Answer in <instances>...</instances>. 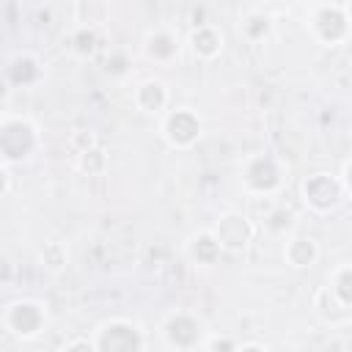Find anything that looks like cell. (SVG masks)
<instances>
[{"mask_svg": "<svg viewBox=\"0 0 352 352\" xmlns=\"http://www.w3.org/2000/svg\"><path fill=\"white\" fill-rule=\"evenodd\" d=\"M36 146H38V129H36V124L30 118H25V116L3 118V126H0V148H3L6 168L11 162L28 160Z\"/></svg>", "mask_w": 352, "mask_h": 352, "instance_id": "1", "label": "cell"}, {"mask_svg": "<svg viewBox=\"0 0 352 352\" xmlns=\"http://www.w3.org/2000/svg\"><path fill=\"white\" fill-rule=\"evenodd\" d=\"M308 30L311 36L324 44V47H336L341 41L349 38L352 33V16L346 11V6H316L311 19H308Z\"/></svg>", "mask_w": 352, "mask_h": 352, "instance_id": "2", "label": "cell"}, {"mask_svg": "<svg viewBox=\"0 0 352 352\" xmlns=\"http://www.w3.org/2000/svg\"><path fill=\"white\" fill-rule=\"evenodd\" d=\"M242 184L253 195H275L283 184V162L272 154H253L242 165Z\"/></svg>", "mask_w": 352, "mask_h": 352, "instance_id": "3", "label": "cell"}, {"mask_svg": "<svg viewBox=\"0 0 352 352\" xmlns=\"http://www.w3.org/2000/svg\"><path fill=\"white\" fill-rule=\"evenodd\" d=\"M96 352H146L143 330L129 319H110L94 333Z\"/></svg>", "mask_w": 352, "mask_h": 352, "instance_id": "4", "label": "cell"}, {"mask_svg": "<svg viewBox=\"0 0 352 352\" xmlns=\"http://www.w3.org/2000/svg\"><path fill=\"white\" fill-rule=\"evenodd\" d=\"M162 341L170 352H195L204 344V324L190 311H176L162 324Z\"/></svg>", "mask_w": 352, "mask_h": 352, "instance_id": "5", "label": "cell"}, {"mask_svg": "<svg viewBox=\"0 0 352 352\" xmlns=\"http://www.w3.org/2000/svg\"><path fill=\"white\" fill-rule=\"evenodd\" d=\"M209 231L214 234V239H217V245H220L223 253H242L253 242V236H256L253 220L248 214H242V212H226V214H220Z\"/></svg>", "mask_w": 352, "mask_h": 352, "instance_id": "6", "label": "cell"}, {"mask_svg": "<svg viewBox=\"0 0 352 352\" xmlns=\"http://www.w3.org/2000/svg\"><path fill=\"white\" fill-rule=\"evenodd\" d=\"M3 324L16 338H36L47 327V311L36 300H14L6 305Z\"/></svg>", "mask_w": 352, "mask_h": 352, "instance_id": "7", "label": "cell"}, {"mask_svg": "<svg viewBox=\"0 0 352 352\" xmlns=\"http://www.w3.org/2000/svg\"><path fill=\"white\" fill-rule=\"evenodd\" d=\"M162 138L173 148H190L201 138V118L190 107H173L162 116Z\"/></svg>", "mask_w": 352, "mask_h": 352, "instance_id": "8", "label": "cell"}, {"mask_svg": "<svg viewBox=\"0 0 352 352\" xmlns=\"http://www.w3.org/2000/svg\"><path fill=\"white\" fill-rule=\"evenodd\" d=\"M300 192H302V201L314 212H330L346 195L344 184H341V176H333V173H311L302 182Z\"/></svg>", "mask_w": 352, "mask_h": 352, "instance_id": "9", "label": "cell"}, {"mask_svg": "<svg viewBox=\"0 0 352 352\" xmlns=\"http://www.w3.org/2000/svg\"><path fill=\"white\" fill-rule=\"evenodd\" d=\"M132 102H135V107H138L140 113L160 116V113L168 107L170 96H168V88H165L162 80H143V82L135 88Z\"/></svg>", "mask_w": 352, "mask_h": 352, "instance_id": "10", "label": "cell"}, {"mask_svg": "<svg viewBox=\"0 0 352 352\" xmlns=\"http://www.w3.org/2000/svg\"><path fill=\"white\" fill-rule=\"evenodd\" d=\"M283 258L286 264H292L294 270H305V267H314L316 258H319V245L314 236H305V234H292L283 245Z\"/></svg>", "mask_w": 352, "mask_h": 352, "instance_id": "11", "label": "cell"}, {"mask_svg": "<svg viewBox=\"0 0 352 352\" xmlns=\"http://www.w3.org/2000/svg\"><path fill=\"white\" fill-rule=\"evenodd\" d=\"M314 308H316V314L327 322V324H346L349 319H352V308L346 305V302H341L333 292H330V286H322V289H316V294H314Z\"/></svg>", "mask_w": 352, "mask_h": 352, "instance_id": "12", "label": "cell"}, {"mask_svg": "<svg viewBox=\"0 0 352 352\" xmlns=\"http://www.w3.org/2000/svg\"><path fill=\"white\" fill-rule=\"evenodd\" d=\"M190 50L198 58L209 60V58H214V55L223 52V33L212 22L209 25H201V28H192L190 30Z\"/></svg>", "mask_w": 352, "mask_h": 352, "instance_id": "13", "label": "cell"}, {"mask_svg": "<svg viewBox=\"0 0 352 352\" xmlns=\"http://www.w3.org/2000/svg\"><path fill=\"white\" fill-rule=\"evenodd\" d=\"M143 50H146V55H148L151 60H170V58L179 52V38H176L170 30L157 28V30H151V33L146 36Z\"/></svg>", "mask_w": 352, "mask_h": 352, "instance_id": "14", "label": "cell"}, {"mask_svg": "<svg viewBox=\"0 0 352 352\" xmlns=\"http://www.w3.org/2000/svg\"><path fill=\"white\" fill-rule=\"evenodd\" d=\"M220 253L223 250H220V245H217V239H214L212 231H198L187 242V256L195 264H214L220 258Z\"/></svg>", "mask_w": 352, "mask_h": 352, "instance_id": "15", "label": "cell"}, {"mask_svg": "<svg viewBox=\"0 0 352 352\" xmlns=\"http://www.w3.org/2000/svg\"><path fill=\"white\" fill-rule=\"evenodd\" d=\"M327 286H330V292H333L341 302H346V305L352 308V264L336 267L333 275L327 278Z\"/></svg>", "mask_w": 352, "mask_h": 352, "instance_id": "16", "label": "cell"}, {"mask_svg": "<svg viewBox=\"0 0 352 352\" xmlns=\"http://www.w3.org/2000/svg\"><path fill=\"white\" fill-rule=\"evenodd\" d=\"M38 74H41L38 60L30 58V55H19V58L8 66V77H11L16 85H30V82L38 80Z\"/></svg>", "mask_w": 352, "mask_h": 352, "instance_id": "17", "label": "cell"}, {"mask_svg": "<svg viewBox=\"0 0 352 352\" xmlns=\"http://www.w3.org/2000/svg\"><path fill=\"white\" fill-rule=\"evenodd\" d=\"M292 226H294V212L289 206H275L264 217V228L270 234H286V231H292Z\"/></svg>", "mask_w": 352, "mask_h": 352, "instance_id": "18", "label": "cell"}, {"mask_svg": "<svg viewBox=\"0 0 352 352\" xmlns=\"http://www.w3.org/2000/svg\"><path fill=\"white\" fill-rule=\"evenodd\" d=\"M77 168L82 170V173H88V176H99V173H104V168H107V154L96 146V148H91V151H85V154H77Z\"/></svg>", "mask_w": 352, "mask_h": 352, "instance_id": "19", "label": "cell"}, {"mask_svg": "<svg viewBox=\"0 0 352 352\" xmlns=\"http://www.w3.org/2000/svg\"><path fill=\"white\" fill-rule=\"evenodd\" d=\"M38 256H41V264H44L50 272H60V270L66 267V261H69V253H66V248H63L60 242H47Z\"/></svg>", "mask_w": 352, "mask_h": 352, "instance_id": "20", "label": "cell"}, {"mask_svg": "<svg viewBox=\"0 0 352 352\" xmlns=\"http://www.w3.org/2000/svg\"><path fill=\"white\" fill-rule=\"evenodd\" d=\"M242 33L250 38V41H258L270 33V16L267 14H250L245 22H242Z\"/></svg>", "mask_w": 352, "mask_h": 352, "instance_id": "21", "label": "cell"}, {"mask_svg": "<svg viewBox=\"0 0 352 352\" xmlns=\"http://www.w3.org/2000/svg\"><path fill=\"white\" fill-rule=\"evenodd\" d=\"M72 41H74V50H77L80 55H91V52L96 50V33H94L91 28H80Z\"/></svg>", "mask_w": 352, "mask_h": 352, "instance_id": "22", "label": "cell"}, {"mask_svg": "<svg viewBox=\"0 0 352 352\" xmlns=\"http://www.w3.org/2000/svg\"><path fill=\"white\" fill-rule=\"evenodd\" d=\"M204 349H206V352H236L239 344H236L231 336L223 333V336H212V338H206Z\"/></svg>", "mask_w": 352, "mask_h": 352, "instance_id": "23", "label": "cell"}, {"mask_svg": "<svg viewBox=\"0 0 352 352\" xmlns=\"http://www.w3.org/2000/svg\"><path fill=\"white\" fill-rule=\"evenodd\" d=\"M72 146H74L77 154H85V151L96 148V135H94L91 129H77V132L72 135Z\"/></svg>", "mask_w": 352, "mask_h": 352, "instance_id": "24", "label": "cell"}, {"mask_svg": "<svg viewBox=\"0 0 352 352\" xmlns=\"http://www.w3.org/2000/svg\"><path fill=\"white\" fill-rule=\"evenodd\" d=\"M60 352H96L94 338H72L60 346Z\"/></svg>", "mask_w": 352, "mask_h": 352, "instance_id": "25", "label": "cell"}, {"mask_svg": "<svg viewBox=\"0 0 352 352\" xmlns=\"http://www.w3.org/2000/svg\"><path fill=\"white\" fill-rule=\"evenodd\" d=\"M341 184H344V192H346V195H352V160H346V162H344Z\"/></svg>", "mask_w": 352, "mask_h": 352, "instance_id": "26", "label": "cell"}, {"mask_svg": "<svg viewBox=\"0 0 352 352\" xmlns=\"http://www.w3.org/2000/svg\"><path fill=\"white\" fill-rule=\"evenodd\" d=\"M236 352H267V346H261V344H253V341H250V344H242Z\"/></svg>", "mask_w": 352, "mask_h": 352, "instance_id": "27", "label": "cell"}, {"mask_svg": "<svg viewBox=\"0 0 352 352\" xmlns=\"http://www.w3.org/2000/svg\"><path fill=\"white\" fill-rule=\"evenodd\" d=\"M346 11H349V16H352V3H349V6H346Z\"/></svg>", "mask_w": 352, "mask_h": 352, "instance_id": "28", "label": "cell"}]
</instances>
